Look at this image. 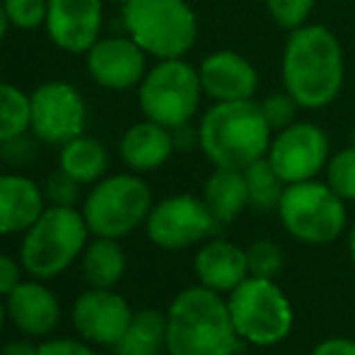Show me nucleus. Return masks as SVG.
I'll list each match as a JSON object with an SVG mask.
<instances>
[{
  "label": "nucleus",
  "mask_w": 355,
  "mask_h": 355,
  "mask_svg": "<svg viewBox=\"0 0 355 355\" xmlns=\"http://www.w3.org/2000/svg\"><path fill=\"white\" fill-rule=\"evenodd\" d=\"M112 3H119V5H123V3H128V0H112Z\"/></svg>",
  "instance_id": "nucleus-41"
},
{
  "label": "nucleus",
  "mask_w": 355,
  "mask_h": 355,
  "mask_svg": "<svg viewBox=\"0 0 355 355\" xmlns=\"http://www.w3.org/2000/svg\"><path fill=\"white\" fill-rule=\"evenodd\" d=\"M3 162H5V159H3V150H0V167H3Z\"/></svg>",
  "instance_id": "nucleus-42"
},
{
  "label": "nucleus",
  "mask_w": 355,
  "mask_h": 355,
  "mask_svg": "<svg viewBox=\"0 0 355 355\" xmlns=\"http://www.w3.org/2000/svg\"><path fill=\"white\" fill-rule=\"evenodd\" d=\"M58 167L68 172L75 182L80 184H97L107 174L109 167V153L97 138L92 136H78L66 145H61V157Z\"/></svg>",
  "instance_id": "nucleus-22"
},
{
  "label": "nucleus",
  "mask_w": 355,
  "mask_h": 355,
  "mask_svg": "<svg viewBox=\"0 0 355 355\" xmlns=\"http://www.w3.org/2000/svg\"><path fill=\"white\" fill-rule=\"evenodd\" d=\"M174 150H177V145H174L172 128L150 121V119H145L141 123H133L121 136V143H119L121 159L133 172L159 169L172 157Z\"/></svg>",
  "instance_id": "nucleus-19"
},
{
  "label": "nucleus",
  "mask_w": 355,
  "mask_h": 355,
  "mask_svg": "<svg viewBox=\"0 0 355 355\" xmlns=\"http://www.w3.org/2000/svg\"><path fill=\"white\" fill-rule=\"evenodd\" d=\"M268 162L285 184L314 179L329 164V138L309 121H295L278 131L266 153Z\"/></svg>",
  "instance_id": "nucleus-12"
},
{
  "label": "nucleus",
  "mask_w": 355,
  "mask_h": 355,
  "mask_svg": "<svg viewBox=\"0 0 355 355\" xmlns=\"http://www.w3.org/2000/svg\"><path fill=\"white\" fill-rule=\"evenodd\" d=\"M44 196H46V206H68L75 208L80 198V182H75L68 172L61 167L51 172L44 184Z\"/></svg>",
  "instance_id": "nucleus-31"
},
{
  "label": "nucleus",
  "mask_w": 355,
  "mask_h": 355,
  "mask_svg": "<svg viewBox=\"0 0 355 355\" xmlns=\"http://www.w3.org/2000/svg\"><path fill=\"white\" fill-rule=\"evenodd\" d=\"M317 0H266V10L278 27L283 29H297L307 24L309 15H312Z\"/></svg>",
  "instance_id": "nucleus-29"
},
{
  "label": "nucleus",
  "mask_w": 355,
  "mask_h": 355,
  "mask_svg": "<svg viewBox=\"0 0 355 355\" xmlns=\"http://www.w3.org/2000/svg\"><path fill=\"white\" fill-rule=\"evenodd\" d=\"M327 184L341 198L355 201V148H343L329 159Z\"/></svg>",
  "instance_id": "nucleus-27"
},
{
  "label": "nucleus",
  "mask_w": 355,
  "mask_h": 355,
  "mask_svg": "<svg viewBox=\"0 0 355 355\" xmlns=\"http://www.w3.org/2000/svg\"><path fill=\"white\" fill-rule=\"evenodd\" d=\"M285 92L302 109L329 107L338 97L346 78L343 49L336 34L324 24H302L293 29L283 49Z\"/></svg>",
  "instance_id": "nucleus-1"
},
{
  "label": "nucleus",
  "mask_w": 355,
  "mask_h": 355,
  "mask_svg": "<svg viewBox=\"0 0 355 355\" xmlns=\"http://www.w3.org/2000/svg\"><path fill=\"white\" fill-rule=\"evenodd\" d=\"M203 97L201 75L184 58L157 61L138 85V102L145 119L167 128L187 126Z\"/></svg>",
  "instance_id": "nucleus-6"
},
{
  "label": "nucleus",
  "mask_w": 355,
  "mask_h": 355,
  "mask_svg": "<svg viewBox=\"0 0 355 355\" xmlns=\"http://www.w3.org/2000/svg\"><path fill=\"white\" fill-rule=\"evenodd\" d=\"M34 355H97L92 351V343L73 341V338H56V341H44L37 346Z\"/></svg>",
  "instance_id": "nucleus-33"
},
{
  "label": "nucleus",
  "mask_w": 355,
  "mask_h": 355,
  "mask_svg": "<svg viewBox=\"0 0 355 355\" xmlns=\"http://www.w3.org/2000/svg\"><path fill=\"white\" fill-rule=\"evenodd\" d=\"M271 133L261 104L254 99L215 102L198 123V145L215 167L244 172L266 157Z\"/></svg>",
  "instance_id": "nucleus-2"
},
{
  "label": "nucleus",
  "mask_w": 355,
  "mask_h": 355,
  "mask_svg": "<svg viewBox=\"0 0 355 355\" xmlns=\"http://www.w3.org/2000/svg\"><path fill=\"white\" fill-rule=\"evenodd\" d=\"M278 215L285 230L307 244H329L346 227L343 198L329 184L314 179L288 184L278 203Z\"/></svg>",
  "instance_id": "nucleus-8"
},
{
  "label": "nucleus",
  "mask_w": 355,
  "mask_h": 355,
  "mask_svg": "<svg viewBox=\"0 0 355 355\" xmlns=\"http://www.w3.org/2000/svg\"><path fill=\"white\" fill-rule=\"evenodd\" d=\"M5 314H8V307H3V302H0V331L5 327Z\"/></svg>",
  "instance_id": "nucleus-40"
},
{
  "label": "nucleus",
  "mask_w": 355,
  "mask_h": 355,
  "mask_svg": "<svg viewBox=\"0 0 355 355\" xmlns=\"http://www.w3.org/2000/svg\"><path fill=\"white\" fill-rule=\"evenodd\" d=\"M87 234L89 227L83 213L68 206H46L24 232L19 263L37 281L56 278L85 252Z\"/></svg>",
  "instance_id": "nucleus-5"
},
{
  "label": "nucleus",
  "mask_w": 355,
  "mask_h": 355,
  "mask_svg": "<svg viewBox=\"0 0 355 355\" xmlns=\"http://www.w3.org/2000/svg\"><path fill=\"white\" fill-rule=\"evenodd\" d=\"M32 121V109H29V94L15 87L12 83L0 80V145L24 136Z\"/></svg>",
  "instance_id": "nucleus-26"
},
{
  "label": "nucleus",
  "mask_w": 355,
  "mask_h": 355,
  "mask_svg": "<svg viewBox=\"0 0 355 355\" xmlns=\"http://www.w3.org/2000/svg\"><path fill=\"white\" fill-rule=\"evenodd\" d=\"M8 29H10V19H8V15H5L3 0H0V44L5 42V34H8Z\"/></svg>",
  "instance_id": "nucleus-38"
},
{
  "label": "nucleus",
  "mask_w": 355,
  "mask_h": 355,
  "mask_svg": "<svg viewBox=\"0 0 355 355\" xmlns=\"http://www.w3.org/2000/svg\"><path fill=\"white\" fill-rule=\"evenodd\" d=\"M46 208L44 189L24 174H0V234L27 232Z\"/></svg>",
  "instance_id": "nucleus-18"
},
{
  "label": "nucleus",
  "mask_w": 355,
  "mask_h": 355,
  "mask_svg": "<svg viewBox=\"0 0 355 355\" xmlns=\"http://www.w3.org/2000/svg\"><path fill=\"white\" fill-rule=\"evenodd\" d=\"M153 211V191L136 174L99 179L83 206L85 223L94 237L119 239L133 232Z\"/></svg>",
  "instance_id": "nucleus-7"
},
{
  "label": "nucleus",
  "mask_w": 355,
  "mask_h": 355,
  "mask_svg": "<svg viewBox=\"0 0 355 355\" xmlns=\"http://www.w3.org/2000/svg\"><path fill=\"white\" fill-rule=\"evenodd\" d=\"M312 355H355V341L351 338H327L314 348Z\"/></svg>",
  "instance_id": "nucleus-36"
},
{
  "label": "nucleus",
  "mask_w": 355,
  "mask_h": 355,
  "mask_svg": "<svg viewBox=\"0 0 355 355\" xmlns=\"http://www.w3.org/2000/svg\"><path fill=\"white\" fill-rule=\"evenodd\" d=\"M203 201L218 223H230L249 206L247 179L239 169L215 167L203 187Z\"/></svg>",
  "instance_id": "nucleus-21"
},
{
  "label": "nucleus",
  "mask_w": 355,
  "mask_h": 355,
  "mask_svg": "<svg viewBox=\"0 0 355 355\" xmlns=\"http://www.w3.org/2000/svg\"><path fill=\"white\" fill-rule=\"evenodd\" d=\"M102 0H49L46 29L53 46L68 53H87L102 32Z\"/></svg>",
  "instance_id": "nucleus-15"
},
{
  "label": "nucleus",
  "mask_w": 355,
  "mask_h": 355,
  "mask_svg": "<svg viewBox=\"0 0 355 355\" xmlns=\"http://www.w3.org/2000/svg\"><path fill=\"white\" fill-rule=\"evenodd\" d=\"M237 334L257 346H273L293 329V307L271 278H247L227 300Z\"/></svg>",
  "instance_id": "nucleus-9"
},
{
  "label": "nucleus",
  "mask_w": 355,
  "mask_h": 355,
  "mask_svg": "<svg viewBox=\"0 0 355 355\" xmlns=\"http://www.w3.org/2000/svg\"><path fill=\"white\" fill-rule=\"evenodd\" d=\"M5 15L10 19V27L24 29H42L46 24L49 0H3Z\"/></svg>",
  "instance_id": "nucleus-28"
},
{
  "label": "nucleus",
  "mask_w": 355,
  "mask_h": 355,
  "mask_svg": "<svg viewBox=\"0 0 355 355\" xmlns=\"http://www.w3.org/2000/svg\"><path fill=\"white\" fill-rule=\"evenodd\" d=\"M87 73L99 87L123 92L138 87L148 73V53L131 37H99L85 53Z\"/></svg>",
  "instance_id": "nucleus-14"
},
{
  "label": "nucleus",
  "mask_w": 355,
  "mask_h": 355,
  "mask_svg": "<svg viewBox=\"0 0 355 355\" xmlns=\"http://www.w3.org/2000/svg\"><path fill=\"white\" fill-rule=\"evenodd\" d=\"M193 268H196L201 285L215 290V293H223V290L232 293L249 276L247 252L230 242H223V239L203 244L193 259Z\"/></svg>",
  "instance_id": "nucleus-20"
},
{
  "label": "nucleus",
  "mask_w": 355,
  "mask_h": 355,
  "mask_svg": "<svg viewBox=\"0 0 355 355\" xmlns=\"http://www.w3.org/2000/svg\"><path fill=\"white\" fill-rule=\"evenodd\" d=\"M218 220L208 211L206 201L191 193H177L153 206L145 227L148 237L159 249H187L206 239Z\"/></svg>",
  "instance_id": "nucleus-11"
},
{
  "label": "nucleus",
  "mask_w": 355,
  "mask_h": 355,
  "mask_svg": "<svg viewBox=\"0 0 355 355\" xmlns=\"http://www.w3.org/2000/svg\"><path fill=\"white\" fill-rule=\"evenodd\" d=\"M237 336L227 302L206 285L187 288L169 304V355H234Z\"/></svg>",
  "instance_id": "nucleus-3"
},
{
  "label": "nucleus",
  "mask_w": 355,
  "mask_h": 355,
  "mask_svg": "<svg viewBox=\"0 0 355 355\" xmlns=\"http://www.w3.org/2000/svg\"><path fill=\"white\" fill-rule=\"evenodd\" d=\"M8 317L24 336L42 338L49 336L58 327L61 319V302L56 293L44 283H19L8 295Z\"/></svg>",
  "instance_id": "nucleus-17"
},
{
  "label": "nucleus",
  "mask_w": 355,
  "mask_h": 355,
  "mask_svg": "<svg viewBox=\"0 0 355 355\" xmlns=\"http://www.w3.org/2000/svg\"><path fill=\"white\" fill-rule=\"evenodd\" d=\"M348 249H351V257H353V261H355V225H353V230H351V237H348Z\"/></svg>",
  "instance_id": "nucleus-39"
},
{
  "label": "nucleus",
  "mask_w": 355,
  "mask_h": 355,
  "mask_svg": "<svg viewBox=\"0 0 355 355\" xmlns=\"http://www.w3.org/2000/svg\"><path fill=\"white\" fill-rule=\"evenodd\" d=\"M244 179H247V193H249V206L257 211H273L281 203V196L288 184L278 177L273 164L268 157L257 159L244 169Z\"/></svg>",
  "instance_id": "nucleus-25"
},
{
  "label": "nucleus",
  "mask_w": 355,
  "mask_h": 355,
  "mask_svg": "<svg viewBox=\"0 0 355 355\" xmlns=\"http://www.w3.org/2000/svg\"><path fill=\"white\" fill-rule=\"evenodd\" d=\"M22 283L19 281V266L12 257L8 254H0V297H8L17 285Z\"/></svg>",
  "instance_id": "nucleus-35"
},
{
  "label": "nucleus",
  "mask_w": 355,
  "mask_h": 355,
  "mask_svg": "<svg viewBox=\"0 0 355 355\" xmlns=\"http://www.w3.org/2000/svg\"><path fill=\"white\" fill-rule=\"evenodd\" d=\"M167 348V317L157 309H141L114 346L116 355H162Z\"/></svg>",
  "instance_id": "nucleus-24"
},
{
  "label": "nucleus",
  "mask_w": 355,
  "mask_h": 355,
  "mask_svg": "<svg viewBox=\"0 0 355 355\" xmlns=\"http://www.w3.org/2000/svg\"><path fill=\"white\" fill-rule=\"evenodd\" d=\"M80 266L89 288H114L126 273V254L116 239L97 237L87 242Z\"/></svg>",
  "instance_id": "nucleus-23"
},
{
  "label": "nucleus",
  "mask_w": 355,
  "mask_h": 355,
  "mask_svg": "<svg viewBox=\"0 0 355 355\" xmlns=\"http://www.w3.org/2000/svg\"><path fill=\"white\" fill-rule=\"evenodd\" d=\"M0 150H3V159L10 164H22L34 155L32 141H29L27 133H24V136L12 138V141H8V143H3L0 145Z\"/></svg>",
  "instance_id": "nucleus-34"
},
{
  "label": "nucleus",
  "mask_w": 355,
  "mask_h": 355,
  "mask_svg": "<svg viewBox=\"0 0 355 355\" xmlns=\"http://www.w3.org/2000/svg\"><path fill=\"white\" fill-rule=\"evenodd\" d=\"M131 319L126 297L114 288H89L73 304L75 329L92 346H116Z\"/></svg>",
  "instance_id": "nucleus-13"
},
{
  "label": "nucleus",
  "mask_w": 355,
  "mask_h": 355,
  "mask_svg": "<svg viewBox=\"0 0 355 355\" xmlns=\"http://www.w3.org/2000/svg\"><path fill=\"white\" fill-rule=\"evenodd\" d=\"M203 94L213 102L252 99L259 89V71L247 56L237 51H215L198 66Z\"/></svg>",
  "instance_id": "nucleus-16"
},
{
  "label": "nucleus",
  "mask_w": 355,
  "mask_h": 355,
  "mask_svg": "<svg viewBox=\"0 0 355 355\" xmlns=\"http://www.w3.org/2000/svg\"><path fill=\"white\" fill-rule=\"evenodd\" d=\"M126 34L148 56L184 58L198 39V17L187 0H128L121 5Z\"/></svg>",
  "instance_id": "nucleus-4"
},
{
  "label": "nucleus",
  "mask_w": 355,
  "mask_h": 355,
  "mask_svg": "<svg viewBox=\"0 0 355 355\" xmlns=\"http://www.w3.org/2000/svg\"><path fill=\"white\" fill-rule=\"evenodd\" d=\"M34 353H37V346H32L29 341H8L0 355H34Z\"/></svg>",
  "instance_id": "nucleus-37"
},
{
  "label": "nucleus",
  "mask_w": 355,
  "mask_h": 355,
  "mask_svg": "<svg viewBox=\"0 0 355 355\" xmlns=\"http://www.w3.org/2000/svg\"><path fill=\"white\" fill-rule=\"evenodd\" d=\"M32 121L29 131L39 143L66 145L83 136L87 123V107L78 89L66 80H49L29 94Z\"/></svg>",
  "instance_id": "nucleus-10"
},
{
  "label": "nucleus",
  "mask_w": 355,
  "mask_h": 355,
  "mask_svg": "<svg viewBox=\"0 0 355 355\" xmlns=\"http://www.w3.org/2000/svg\"><path fill=\"white\" fill-rule=\"evenodd\" d=\"M261 104V112L263 116H266L268 126L273 128V131H283V128L293 126L295 123V114H297V109H302L297 102L293 99V94L290 92H278V94H268Z\"/></svg>",
  "instance_id": "nucleus-32"
},
{
  "label": "nucleus",
  "mask_w": 355,
  "mask_h": 355,
  "mask_svg": "<svg viewBox=\"0 0 355 355\" xmlns=\"http://www.w3.org/2000/svg\"><path fill=\"white\" fill-rule=\"evenodd\" d=\"M247 263H249V276L271 278L273 281V276L283 266V252L273 242H254L247 249Z\"/></svg>",
  "instance_id": "nucleus-30"
}]
</instances>
